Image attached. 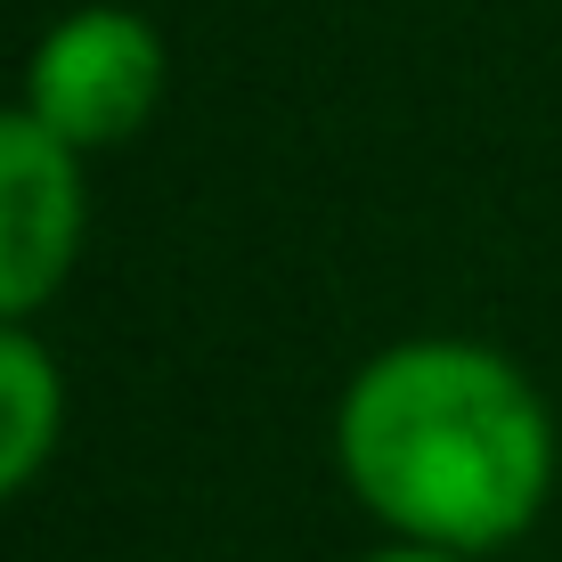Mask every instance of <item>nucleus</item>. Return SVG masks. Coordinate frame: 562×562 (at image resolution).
I'll use <instances>...</instances> for the list:
<instances>
[{
  "label": "nucleus",
  "mask_w": 562,
  "mask_h": 562,
  "mask_svg": "<svg viewBox=\"0 0 562 562\" xmlns=\"http://www.w3.org/2000/svg\"><path fill=\"white\" fill-rule=\"evenodd\" d=\"M554 408L506 351L392 342L335 400V473L408 547L506 554L554 497Z\"/></svg>",
  "instance_id": "nucleus-1"
},
{
  "label": "nucleus",
  "mask_w": 562,
  "mask_h": 562,
  "mask_svg": "<svg viewBox=\"0 0 562 562\" xmlns=\"http://www.w3.org/2000/svg\"><path fill=\"white\" fill-rule=\"evenodd\" d=\"M57 432H66V375L33 342V326L0 318V506L42 481V464L57 457Z\"/></svg>",
  "instance_id": "nucleus-4"
},
{
  "label": "nucleus",
  "mask_w": 562,
  "mask_h": 562,
  "mask_svg": "<svg viewBox=\"0 0 562 562\" xmlns=\"http://www.w3.org/2000/svg\"><path fill=\"white\" fill-rule=\"evenodd\" d=\"M82 228V155L33 123V106H0V318L9 326H25L74 278Z\"/></svg>",
  "instance_id": "nucleus-3"
},
{
  "label": "nucleus",
  "mask_w": 562,
  "mask_h": 562,
  "mask_svg": "<svg viewBox=\"0 0 562 562\" xmlns=\"http://www.w3.org/2000/svg\"><path fill=\"white\" fill-rule=\"evenodd\" d=\"M359 562H473V554H449V547H408V538H383L375 554H359Z\"/></svg>",
  "instance_id": "nucleus-5"
},
{
  "label": "nucleus",
  "mask_w": 562,
  "mask_h": 562,
  "mask_svg": "<svg viewBox=\"0 0 562 562\" xmlns=\"http://www.w3.org/2000/svg\"><path fill=\"white\" fill-rule=\"evenodd\" d=\"M25 106L74 155L123 147L164 106V33L139 9H114V0L57 16L25 66Z\"/></svg>",
  "instance_id": "nucleus-2"
}]
</instances>
